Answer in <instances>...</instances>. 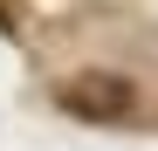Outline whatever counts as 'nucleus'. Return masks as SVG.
I'll return each mask as SVG.
<instances>
[{"label":"nucleus","mask_w":158,"mask_h":151,"mask_svg":"<svg viewBox=\"0 0 158 151\" xmlns=\"http://www.w3.org/2000/svg\"><path fill=\"white\" fill-rule=\"evenodd\" d=\"M55 96H62V110L83 117V124H124L138 110V89H131V76H117V69H83V76H69Z\"/></svg>","instance_id":"1"}]
</instances>
